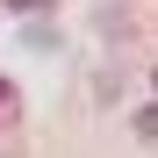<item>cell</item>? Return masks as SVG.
Masks as SVG:
<instances>
[{
  "instance_id": "6da1fadb",
  "label": "cell",
  "mask_w": 158,
  "mask_h": 158,
  "mask_svg": "<svg viewBox=\"0 0 158 158\" xmlns=\"http://www.w3.org/2000/svg\"><path fill=\"white\" fill-rule=\"evenodd\" d=\"M151 79H158V72H151Z\"/></svg>"
}]
</instances>
